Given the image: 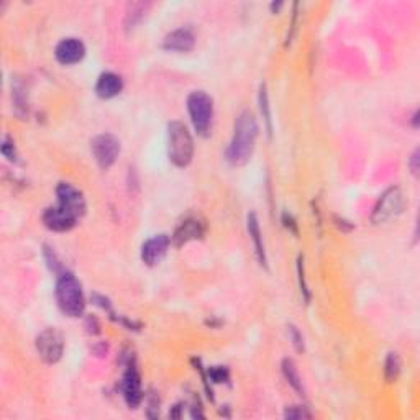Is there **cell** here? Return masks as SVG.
<instances>
[{
    "label": "cell",
    "instance_id": "1",
    "mask_svg": "<svg viewBox=\"0 0 420 420\" xmlns=\"http://www.w3.org/2000/svg\"><path fill=\"white\" fill-rule=\"evenodd\" d=\"M258 138V122L251 111H243L236 117L234 125V136L227 148V161L234 166L245 164L253 154Z\"/></svg>",
    "mask_w": 420,
    "mask_h": 420
},
{
    "label": "cell",
    "instance_id": "2",
    "mask_svg": "<svg viewBox=\"0 0 420 420\" xmlns=\"http://www.w3.org/2000/svg\"><path fill=\"white\" fill-rule=\"evenodd\" d=\"M56 302L67 317H81L86 310V299L81 282L71 273H61L56 282Z\"/></svg>",
    "mask_w": 420,
    "mask_h": 420
},
{
    "label": "cell",
    "instance_id": "3",
    "mask_svg": "<svg viewBox=\"0 0 420 420\" xmlns=\"http://www.w3.org/2000/svg\"><path fill=\"white\" fill-rule=\"evenodd\" d=\"M168 156L177 168L189 166L194 156V140L182 122H171L168 125Z\"/></svg>",
    "mask_w": 420,
    "mask_h": 420
},
{
    "label": "cell",
    "instance_id": "4",
    "mask_svg": "<svg viewBox=\"0 0 420 420\" xmlns=\"http://www.w3.org/2000/svg\"><path fill=\"white\" fill-rule=\"evenodd\" d=\"M187 111L195 131L200 136L210 135L213 122V100L204 90H194L187 97Z\"/></svg>",
    "mask_w": 420,
    "mask_h": 420
},
{
    "label": "cell",
    "instance_id": "5",
    "mask_svg": "<svg viewBox=\"0 0 420 420\" xmlns=\"http://www.w3.org/2000/svg\"><path fill=\"white\" fill-rule=\"evenodd\" d=\"M404 205L405 200L399 187H391V189H387L386 193L381 195L378 204L374 205L371 217L373 223L381 225V223L392 220V218H396L399 213H403Z\"/></svg>",
    "mask_w": 420,
    "mask_h": 420
},
{
    "label": "cell",
    "instance_id": "6",
    "mask_svg": "<svg viewBox=\"0 0 420 420\" xmlns=\"http://www.w3.org/2000/svg\"><path fill=\"white\" fill-rule=\"evenodd\" d=\"M36 351L45 363L54 364L61 360L63 351H65V337L58 328H45L43 332L36 337Z\"/></svg>",
    "mask_w": 420,
    "mask_h": 420
},
{
    "label": "cell",
    "instance_id": "7",
    "mask_svg": "<svg viewBox=\"0 0 420 420\" xmlns=\"http://www.w3.org/2000/svg\"><path fill=\"white\" fill-rule=\"evenodd\" d=\"M90 152L100 170H108L120 154V141L111 134L97 135L90 141Z\"/></svg>",
    "mask_w": 420,
    "mask_h": 420
},
{
    "label": "cell",
    "instance_id": "8",
    "mask_svg": "<svg viewBox=\"0 0 420 420\" xmlns=\"http://www.w3.org/2000/svg\"><path fill=\"white\" fill-rule=\"evenodd\" d=\"M58 195V205L63 207L67 212L72 213L77 220L86 213V199L79 189H76L74 186L67 184V182H61L56 187Z\"/></svg>",
    "mask_w": 420,
    "mask_h": 420
},
{
    "label": "cell",
    "instance_id": "9",
    "mask_svg": "<svg viewBox=\"0 0 420 420\" xmlns=\"http://www.w3.org/2000/svg\"><path fill=\"white\" fill-rule=\"evenodd\" d=\"M86 56V47L81 40L77 38H65L61 40L54 48V58L59 65L71 66L82 61Z\"/></svg>",
    "mask_w": 420,
    "mask_h": 420
},
{
    "label": "cell",
    "instance_id": "10",
    "mask_svg": "<svg viewBox=\"0 0 420 420\" xmlns=\"http://www.w3.org/2000/svg\"><path fill=\"white\" fill-rule=\"evenodd\" d=\"M171 239L168 235H154L150 240H146L141 246V259L148 266L161 263V259L166 257L168 250H170Z\"/></svg>",
    "mask_w": 420,
    "mask_h": 420
},
{
    "label": "cell",
    "instance_id": "11",
    "mask_svg": "<svg viewBox=\"0 0 420 420\" xmlns=\"http://www.w3.org/2000/svg\"><path fill=\"white\" fill-rule=\"evenodd\" d=\"M43 222L53 232H70L77 223V218L59 205H54L45 210Z\"/></svg>",
    "mask_w": 420,
    "mask_h": 420
},
{
    "label": "cell",
    "instance_id": "12",
    "mask_svg": "<svg viewBox=\"0 0 420 420\" xmlns=\"http://www.w3.org/2000/svg\"><path fill=\"white\" fill-rule=\"evenodd\" d=\"M122 392L123 397H125V403L129 404L131 409H135L136 405L141 403V397H143V394H141V381L135 364H130V366L127 368L125 374H123Z\"/></svg>",
    "mask_w": 420,
    "mask_h": 420
},
{
    "label": "cell",
    "instance_id": "13",
    "mask_svg": "<svg viewBox=\"0 0 420 420\" xmlns=\"http://www.w3.org/2000/svg\"><path fill=\"white\" fill-rule=\"evenodd\" d=\"M195 38L194 33L187 29H177L171 31L170 35H166V38L163 41V48L168 51H177V53H187L194 48Z\"/></svg>",
    "mask_w": 420,
    "mask_h": 420
},
{
    "label": "cell",
    "instance_id": "14",
    "mask_svg": "<svg viewBox=\"0 0 420 420\" xmlns=\"http://www.w3.org/2000/svg\"><path fill=\"white\" fill-rule=\"evenodd\" d=\"M204 235V225L200 223L197 218H187L176 228L175 235L171 236V241L175 243L177 248L182 245H186L187 241L202 239Z\"/></svg>",
    "mask_w": 420,
    "mask_h": 420
},
{
    "label": "cell",
    "instance_id": "15",
    "mask_svg": "<svg viewBox=\"0 0 420 420\" xmlns=\"http://www.w3.org/2000/svg\"><path fill=\"white\" fill-rule=\"evenodd\" d=\"M123 90V79L115 72H102L95 84V94L100 99H113Z\"/></svg>",
    "mask_w": 420,
    "mask_h": 420
},
{
    "label": "cell",
    "instance_id": "16",
    "mask_svg": "<svg viewBox=\"0 0 420 420\" xmlns=\"http://www.w3.org/2000/svg\"><path fill=\"white\" fill-rule=\"evenodd\" d=\"M246 225H248V234L250 239L253 240L255 245V253H257V258L261 266L266 268V251H264V243H263V235L261 230H259V222L257 213L251 212L248 213V218H246Z\"/></svg>",
    "mask_w": 420,
    "mask_h": 420
},
{
    "label": "cell",
    "instance_id": "17",
    "mask_svg": "<svg viewBox=\"0 0 420 420\" xmlns=\"http://www.w3.org/2000/svg\"><path fill=\"white\" fill-rule=\"evenodd\" d=\"M281 368H282V374H284L286 381L289 382V385L292 386V389L298 391L299 394L302 396L304 394V386H302V380H300L298 366H296V363L292 362V360L286 358V360H282Z\"/></svg>",
    "mask_w": 420,
    "mask_h": 420
},
{
    "label": "cell",
    "instance_id": "18",
    "mask_svg": "<svg viewBox=\"0 0 420 420\" xmlns=\"http://www.w3.org/2000/svg\"><path fill=\"white\" fill-rule=\"evenodd\" d=\"M148 8H150L148 3H143V2L130 3V6H129V10H127V17H125V26H127V30L135 29V26L138 25L140 22L145 18L146 12H148Z\"/></svg>",
    "mask_w": 420,
    "mask_h": 420
},
{
    "label": "cell",
    "instance_id": "19",
    "mask_svg": "<svg viewBox=\"0 0 420 420\" xmlns=\"http://www.w3.org/2000/svg\"><path fill=\"white\" fill-rule=\"evenodd\" d=\"M258 104H259V112H261V117L264 120V125H266L268 135L271 136L273 135V122H271V108H269V97H268L266 84H261V88H259Z\"/></svg>",
    "mask_w": 420,
    "mask_h": 420
},
{
    "label": "cell",
    "instance_id": "20",
    "mask_svg": "<svg viewBox=\"0 0 420 420\" xmlns=\"http://www.w3.org/2000/svg\"><path fill=\"white\" fill-rule=\"evenodd\" d=\"M401 358L397 353H389L385 364V378L387 382H394L401 373Z\"/></svg>",
    "mask_w": 420,
    "mask_h": 420
},
{
    "label": "cell",
    "instance_id": "21",
    "mask_svg": "<svg viewBox=\"0 0 420 420\" xmlns=\"http://www.w3.org/2000/svg\"><path fill=\"white\" fill-rule=\"evenodd\" d=\"M284 417L286 419H310L312 417V414H310L305 407L294 405V407H287L284 410Z\"/></svg>",
    "mask_w": 420,
    "mask_h": 420
},
{
    "label": "cell",
    "instance_id": "22",
    "mask_svg": "<svg viewBox=\"0 0 420 420\" xmlns=\"http://www.w3.org/2000/svg\"><path fill=\"white\" fill-rule=\"evenodd\" d=\"M2 154L6 156L8 161H17V150H15V143L10 136H6L2 143Z\"/></svg>",
    "mask_w": 420,
    "mask_h": 420
},
{
    "label": "cell",
    "instance_id": "23",
    "mask_svg": "<svg viewBox=\"0 0 420 420\" xmlns=\"http://www.w3.org/2000/svg\"><path fill=\"white\" fill-rule=\"evenodd\" d=\"M302 257H299V261H298V273H299V284H300V292H302L304 296V300L305 302L309 304L310 300V294H309V289H307V284H305V277H304V264H302Z\"/></svg>",
    "mask_w": 420,
    "mask_h": 420
},
{
    "label": "cell",
    "instance_id": "24",
    "mask_svg": "<svg viewBox=\"0 0 420 420\" xmlns=\"http://www.w3.org/2000/svg\"><path fill=\"white\" fill-rule=\"evenodd\" d=\"M209 376L213 382H227L228 381V369L217 366L209 369Z\"/></svg>",
    "mask_w": 420,
    "mask_h": 420
},
{
    "label": "cell",
    "instance_id": "25",
    "mask_svg": "<svg viewBox=\"0 0 420 420\" xmlns=\"http://www.w3.org/2000/svg\"><path fill=\"white\" fill-rule=\"evenodd\" d=\"M289 339L292 340V345L298 351H304V339L300 335V332L298 330V327L289 325Z\"/></svg>",
    "mask_w": 420,
    "mask_h": 420
},
{
    "label": "cell",
    "instance_id": "26",
    "mask_svg": "<svg viewBox=\"0 0 420 420\" xmlns=\"http://www.w3.org/2000/svg\"><path fill=\"white\" fill-rule=\"evenodd\" d=\"M419 150H415V152L412 153V156H410L409 159V168L410 171H412V175L417 176L419 175Z\"/></svg>",
    "mask_w": 420,
    "mask_h": 420
},
{
    "label": "cell",
    "instance_id": "27",
    "mask_svg": "<svg viewBox=\"0 0 420 420\" xmlns=\"http://www.w3.org/2000/svg\"><path fill=\"white\" fill-rule=\"evenodd\" d=\"M282 222H284V225H286L287 228H292V234L298 235V227H296L294 218H292V217L289 216V213H284V217H282Z\"/></svg>",
    "mask_w": 420,
    "mask_h": 420
},
{
    "label": "cell",
    "instance_id": "28",
    "mask_svg": "<svg viewBox=\"0 0 420 420\" xmlns=\"http://www.w3.org/2000/svg\"><path fill=\"white\" fill-rule=\"evenodd\" d=\"M281 7H282V3H281V2H280V3H271V10H273V12H277Z\"/></svg>",
    "mask_w": 420,
    "mask_h": 420
},
{
    "label": "cell",
    "instance_id": "29",
    "mask_svg": "<svg viewBox=\"0 0 420 420\" xmlns=\"http://www.w3.org/2000/svg\"><path fill=\"white\" fill-rule=\"evenodd\" d=\"M412 123H414V127H417V125H419V112H415V113H414Z\"/></svg>",
    "mask_w": 420,
    "mask_h": 420
}]
</instances>
